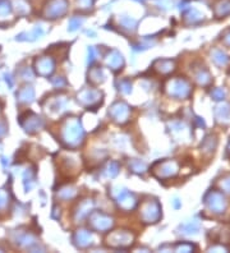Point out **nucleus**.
<instances>
[{
  "mask_svg": "<svg viewBox=\"0 0 230 253\" xmlns=\"http://www.w3.org/2000/svg\"><path fill=\"white\" fill-rule=\"evenodd\" d=\"M204 203H206L208 210L214 214H223L228 207V202L224 195L217 191L208 192L204 197Z\"/></svg>",
  "mask_w": 230,
  "mask_h": 253,
  "instance_id": "obj_1",
  "label": "nucleus"
},
{
  "mask_svg": "<svg viewBox=\"0 0 230 253\" xmlns=\"http://www.w3.org/2000/svg\"><path fill=\"white\" fill-rule=\"evenodd\" d=\"M168 92L169 95H172L174 98L187 99L191 95L192 87L189 82L184 78H175L169 83Z\"/></svg>",
  "mask_w": 230,
  "mask_h": 253,
  "instance_id": "obj_2",
  "label": "nucleus"
},
{
  "mask_svg": "<svg viewBox=\"0 0 230 253\" xmlns=\"http://www.w3.org/2000/svg\"><path fill=\"white\" fill-rule=\"evenodd\" d=\"M68 1L67 0H50L45 9L48 18H58L67 12Z\"/></svg>",
  "mask_w": 230,
  "mask_h": 253,
  "instance_id": "obj_3",
  "label": "nucleus"
},
{
  "mask_svg": "<svg viewBox=\"0 0 230 253\" xmlns=\"http://www.w3.org/2000/svg\"><path fill=\"white\" fill-rule=\"evenodd\" d=\"M161 216V207L156 201H151L147 203L146 208L143 210V218L149 223H156Z\"/></svg>",
  "mask_w": 230,
  "mask_h": 253,
  "instance_id": "obj_4",
  "label": "nucleus"
},
{
  "mask_svg": "<svg viewBox=\"0 0 230 253\" xmlns=\"http://www.w3.org/2000/svg\"><path fill=\"white\" fill-rule=\"evenodd\" d=\"M179 170L178 162L177 161H165L161 164V168H160V173L164 178H170V177L177 176V173Z\"/></svg>",
  "mask_w": 230,
  "mask_h": 253,
  "instance_id": "obj_5",
  "label": "nucleus"
},
{
  "mask_svg": "<svg viewBox=\"0 0 230 253\" xmlns=\"http://www.w3.org/2000/svg\"><path fill=\"white\" fill-rule=\"evenodd\" d=\"M81 137H82V129L79 124L77 122L75 123H72V126H69L68 130H67V134H65V138L68 141L69 143L75 142L78 143V141H81Z\"/></svg>",
  "mask_w": 230,
  "mask_h": 253,
  "instance_id": "obj_6",
  "label": "nucleus"
},
{
  "mask_svg": "<svg viewBox=\"0 0 230 253\" xmlns=\"http://www.w3.org/2000/svg\"><path fill=\"white\" fill-rule=\"evenodd\" d=\"M214 13L216 18H224L230 14V0H219L214 5Z\"/></svg>",
  "mask_w": 230,
  "mask_h": 253,
  "instance_id": "obj_7",
  "label": "nucleus"
},
{
  "mask_svg": "<svg viewBox=\"0 0 230 253\" xmlns=\"http://www.w3.org/2000/svg\"><path fill=\"white\" fill-rule=\"evenodd\" d=\"M36 67H37V72H39L40 75L48 76L54 69V63L49 58H41L36 62Z\"/></svg>",
  "mask_w": 230,
  "mask_h": 253,
  "instance_id": "obj_8",
  "label": "nucleus"
},
{
  "mask_svg": "<svg viewBox=\"0 0 230 253\" xmlns=\"http://www.w3.org/2000/svg\"><path fill=\"white\" fill-rule=\"evenodd\" d=\"M216 119L220 122H229L230 119V106L228 104H220L215 109Z\"/></svg>",
  "mask_w": 230,
  "mask_h": 253,
  "instance_id": "obj_9",
  "label": "nucleus"
},
{
  "mask_svg": "<svg viewBox=\"0 0 230 253\" xmlns=\"http://www.w3.org/2000/svg\"><path fill=\"white\" fill-rule=\"evenodd\" d=\"M196 81L198 83L201 84V86H207V84L211 83L212 81V78H211L210 73L206 68H200L197 72H196Z\"/></svg>",
  "mask_w": 230,
  "mask_h": 253,
  "instance_id": "obj_10",
  "label": "nucleus"
},
{
  "mask_svg": "<svg viewBox=\"0 0 230 253\" xmlns=\"http://www.w3.org/2000/svg\"><path fill=\"white\" fill-rule=\"evenodd\" d=\"M184 21L189 25H195V23H200L204 21V14H201L197 9H189L187 13L184 14Z\"/></svg>",
  "mask_w": 230,
  "mask_h": 253,
  "instance_id": "obj_11",
  "label": "nucleus"
},
{
  "mask_svg": "<svg viewBox=\"0 0 230 253\" xmlns=\"http://www.w3.org/2000/svg\"><path fill=\"white\" fill-rule=\"evenodd\" d=\"M98 215V220H92V223H94V225H95V228H96V229H98V230H105V229H107V228L109 227H111V224H113V223H111V219H109V218H106V216H105V215H102V214H96Z\"/></svg>",
  "mask_w": 230,
  "mask_h": 253,
  "instance_id": "obj_12",
  "label": "nucleus"
},
{
  "mask_svg": "<svg viewBox=\"0 0 230 253\" xmlns=\"http://www.w3.org/2000/svg\"><path fill=\"white\" fill-rule=\"evenodd\" d=\"M111 115L117 120H122L128 115V107L124 104H115L111 107Z\"/></svg>",
  "mask_w": 230,
  "mask_h": 253,
  "instance_id": "obj_13",
  "label": "nucleus"
},
{
  "mask_svg": "<svg viewBox=\"0 0 230 253\" xmlns=\"http://www.w3.org/2000/svg\"><path fill=\"white\" fill-rule=\"evenodd\" d=\"M211 55H212V59H214V62L216 63L217 65H220V67H224V65H227L229 63V58L225 52H223L221 50L219 49H215L214 51L211 52Z\"/></svg>",
  "mask_w": 230,
  "mask_h": 253,
  "instance_id": "obj_14",
  "label": "nucleus"
},
{
  "mask_svg": "<svg viewBox=\"0 0 230 253\" xmlns=\"http://www.w3.org/2000/svg\"><path fill=\"white\" fill-rule=\"evenodd\" d=\"M113 55L114 56H111V58L109 56V59H107V64L110 65L113 69L122 68V65H123V58H122V55L117 51H113Z\"/></svg>",
  "mask_w": 230,
  "mask_h": 253,
  "instance_id": "obj_15",
  "label": "nucleus"
},
{
  "mask_svg": "<svg viewBox=\"0 0 230 253\" xmlns=\"http://www.w3.org/2000/svg\"><path fill=\"white\" fill-rule=\"evenodd\" d=\"M183 229V233L184 234H196L200 229V224H198V221L193 220V221H189L187 224H184L181 227Z\"/></svg>",
  "mask_w": 230,
  "mask_h": 253,
  "instance_id": "obj_16",
  "label": "nucleus"
},
{
  "mask_svg": "<svg viewBox=\"0 0 230 253\" xmlns=\"http://www.w3.org/2000/svg\"><path fill=\"white\" fill-rule=\"evenodd\" d=\"M76 238L78 239V246L86 247L91 243V235L87 231H79L76 234Z\"/></svg>",
  "mask_w": 230,
  "mask_h": 253,
  "instance_id": "obj_17",
  "label": "nucleus"
},
{
  "mask_svg": "<svg viewBox=\"0 0 230 253\" xmlns=\"http://www.w3.org/2000/svg\"><path fill=\"white\" fill-rule=\"evenodd\" d=\"M18 98H20V101H22V102H29V101H32L33 90L31 87L23 88L22 91L18 94Z\"/></svg>",
  "mask_w": 230,
  "mask_h": 253,
  "instance_id": "obj_18",
  "label": "nucleus"
},
{
  "mask_svg": "<svg viewBox=\"0 0 230 253\" xmlns=\"http://www.w3.org/2000/svg\"><path fill=\"white\" fill-rule=\"evenodd\" d=\"M215 137H207L206 140H204V145H201V149L204 150V151H208V152H212L215 150V147H216V143H214L212 145V142H215Z\"/></svg>",
  "mask_w": 230,
  "mask_h": 253,
  "instance_id": "obj_19",
  "label": "nucleus"
},
{
  "mask_svg": "<svg viewBox=\"0 0 230 253\" xmlns=\"http://www.w3.org/2000/svg\"><path fill=\"white\" fill-rule=\"evenodd\" d=\"M193 250H195V246L189 243H180L175 247L177 252H192Z\"/></svg>",
  "mask_w": 230,
  "mask_h": 253,
  "instance_id": "obj_20",
  "label": "nucleus"
},
{
  "mask_svg": "<svg viewBox=\"0 0 230 253\" xmlns=\"http://www.w3.org/2000/svg\"><path fill=\"white\" fill-rule=\"evenodd\" d=\"M211 96L215 99V100H224L225 99V92L221 90V88H215L211 91Z\"/></svg>",
  "mask_w": 230,
  "mask_h": 253,
  "instance_id": "obj_21",
  "label": "nucleus"
},
{
  "mask_svg": "<svg viewBox=\"0 0 230 253\" xmlns=\"http://www.w3.org/2000/svg\"><path fill=\"white\" fill-rule=\"evenodd\" d=\"M220 187L224 192H228L230 193V176H228L227 178H224L220 183Z\"/></svg>",
  "mask_w": 230,
  "mask_h": 253,
  "instance_id": "obj_22",
  "label": "nucleus"
},
{
  "mask_svg": "<svg viewBox=\"0 0 230 253\" xmlns=\"http://www.w3.org/2000/svg\"><path fill=\"white\" fill-rule=\"evenodd\" d=\"M81 23H82V21H79L78 18H73V20L71 21V26H69L71 28L69 29H71V31H75V29H77L78 27L81 26Z\"/></svg>",
  "mask_w": 230,
  "mask_h": 253,
  "instance_id": "obj_23",
  "label": "nucleus"
},
{
  "mask_svg": "<svg viewBox=\"0 0 230 253\" xmlns=\"http://www.w3.org/2000/svg\"><path fill=\"white\" fill-rule=\"evenodd\" d=\"M7 200H8L7 193L3 191H0V208L4 207V206L7 204Z\"/></svg>",
  "mask_w": 230,
  "mask_h": 253,
  "instance_id": "obj_24",
  "label": "nucleus"
},
{
  "mask_svg": "<svg viewBox=\"0 0 230 253\" xmlns=\"http://www.w3.org/2000/svg\"><path fill=\"white\" fill-rule=\"evenodd\" d=\"M78 5H81V8H88L92 5V0H78Z\"/></svg>",
  "mask_w": 230,
  "mask_h": 253,
  "instance_id": "obj_25",
  "label": "nucleus"
},
{
  "mask_svg": "<svg viewBox=\"0 0 230 253\" xmlns=\"http://www.w3.org/2000/svg\"><path fill=\"white\" fill-rule=\"evenodd\" d=\"M223 42L225 45L230 46V29L225 31V33L223 35Z\"/></svg>",
  "mask_w": 230,
  "mask_h": 253,
  "instance_id": "obj_26",
  "label": "nucleus"
},
{
  "mask_svg": "<svg viewBox=\"0 0 230 253\" xmlns=\"http://www.w3.org/2000/svg\"><path fill=\"white\" fill-rule=\"evenodd\" d=\"M4 132H5V128H4V126H0V136H1V134H3Z\"/></svg>",
  "mask_w": 230,
  "mask_h": 253,
  "instance_id": "obj_27",
  "label": "nucleus"
}]
</instances>
